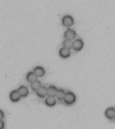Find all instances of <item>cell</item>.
<instances>
[{
  "mask_svg": "<svg viewBox=\"0 0 115 129\" xmlns=\"http://www.w3.org/2000/svg\"><path fill=\"white\" fill-rule=\"evenodd\" d=\"M63 101L65 104L69 105V106L73 104L76 101V95H75L74 93L71 92V91H68V92L65 93Z\"/></svg>",
  "mask_w": 115,
  "mask_h": 129,
  "instance_id": "cell-1",
  "label": "cell"
},
{
  "mask_svg": "<svg viewBox=\"0 0 115 129\" xmlns=\"http://www.w3.org/2000/svg\"><path fill=\"white\" fill-rule=\"evenodd\" d=\"M61 22H62L63 26L67 27V28H69L74 24V20L72 18V16H69V15H65L62 18Z\"/></svg>",
  "mask_w": 115,
  "mask_h": 129,
  "instance_id": "cell-2",
  "label": "cell"
},
{
  "mask_svg": "<svg viewBox=\"0 0 115 129\" xmlns=\"http://www.w3.org/2000/svg\"><path fill=\"white\" fill-rule=\"evenodd\" d=\"M105 116L107 118L110 120H115V109L113 107L110 108H108L105 110L104 112Z\"/></svg>",
  "mask_w": 115,
  "mask_h": 129,
  "instance_id": "cell-3",
  "label": "cell"
},
{
  "mask_svg": "<svg viewBox=\"0 0 115 129\" xmlns=\"http://www.w3.org/2000/svg\"><path fill=\"white\" fill-rule=\"evenodd\" d=\"M83 45H84V44H83V40L78 38V39H76L73 42L72 48L75 51H80L83 47Z\"/></svg>",
  "mask_w": 115,
  "mask_h": 129,
  "instance_id": "cell-4",
  "label": "cell"
},
{
  "mask_svg": "<svg viewBox=\"0 0 115 129\" xmlns=\"http://www.w3.org/2000/svg\"><path fill=\"white\" fill-rule=\"evenodd\" d=\"M76 36V32L75 31L72 29L69 28L64 33V38L65 39H68V40H73Z\"/></svg>",
  "mask_w": 115,
  "mask_h": 129,
  "instance_id": "cell-5",
  "label": "cell"
},
{
  "mask_svg": "<svg viewBox=\"0 0 115 129\" xmlns=\"http://www.w3.org/2000/svg\"><path fill=\"white\" fill-rule=\"evenodd\" d=\"M21 96L19 94L18 90H13L10 93V99L12 102H18L20 101Z\"/></svg>",
  "mask_w": 115,
  "mask_h": 129,
  "instance_id": "cell-6",
  "label": "cell"
},
{
  "mask_svg": "<svg viewBox=\"0 0 115 129\" xmlns=\"http://www.w3.org/2000/svg\"><path fill=\"white\" fill-rule=\"evenodd\" d=\"M36 95L39 98H43L47 96V91H46V87L45 86H40L39 88L36 91Z\"/></svg>",
  "mask_w": 115,
  "mask_h": 129,
  "instance_id": "cell-7",
  "label": "cell"
},
{
  "mask_svg": "<svg viewBox=\"0 0 115 129\" xmlns=\"http://www.w3.org/2000/svg\"><path fill=\"white\" fill-rule=\"evenodd\" d=\"M33 72L34 73V74L36 75V76L37 77H42L45 75V70L42 67L38 66L36 67L33 70Z\"/></svg>",
  "mask_w": 115,
  "mask_h": 129,
  "instance_id": "cell-8",
  "label": "cell"
},
{
  "mask_svg": "<svg viewBox=\"0 0 115 129\" xmlns=\"http://www.w3.org/2000/svg\"><path fill=\"white\" fill-rule=\"evenodd\" d=\"M17 90H18L19 94L20 95L21 98H26L29 94V91H28V87L24 86V85H21L20 87H18Z\"/></svg>",
  "mask_w": 115,
  "mask_h": 129,
  "instance_id": "cell-9",
  "label": "cell"
},
{
  "mask_svg": "<svg viewBox=\"0 0 115 129\" xmlns=\"http://www.w3.org/2000/svg\"><path fill=\"white\" fill-rule=\"evenodd\" d=\"M59 56L63 58H68L69 56L71 55V51L70 49H68V48H65L64 47H62L59 50Z\"/></svg>",
  "mask_w": 115,
  "mask_h": 129,
  "instance_id": "cell-10",
  "label": "cell"
},
{
  "mask_svg": "<svg viewBox=\"0 0 115 129\" xmlns=\"http://www.w3.org/2000/svg\"><path fill=\"white\" fill-rule=\"evenodd\" d=\"M45 104L48 107H53L55 106L56 104V98L52 96H47L46 99H45Z\"/></svg>",
  "mask_w": 115,
  "mask_h": 129,
  "instance_id": "cell-11",
  "label": "cell"
},
{
  "mask_svg": "<svg viewBox=\"0 0 115 129\" xmlns=\"http://www.w3.org/2000/svg\"><path fill=\"white\" fill-rule=\"evenodd\" d=\"M58 89L56 88V87L54 85H50L46 88V91H47V96H52L55 97L56 93L57 92Z\"/></svg>",
  "mask_w": 115,
  "mask_h": 129,
  "instance_id": "cell-12",
  "label": "cell"
},
{
  "mask_svg": "<svg viewBox=\"0 0 115 129\" xmlns=\"http://www.w3.org/2000/svg\"><path fill=\"white\" fill-rule=\"evenodd\" d=\"M40 86H41V83L38 79L30 83V87L32 89V90L34 91H36Z\"/></svg>",
  "mask_w": 115,
  "mask_h": 129,
  "instance_id": "cell-13",
  "label": "cell"
},
{
  "mask_svg": "<svg viewBox=\"0 0 115 129\" xmlns=\"http://www.w3.org/2000/svg\"><path fill=\"white\" fill-rule=\"evenodd\" d=\"M65 95V91L63 89H59L58 90H57V92H56L55 97H56L58 100L63 101V98H64Z\"/></svg>",
  "mask_w": 115,
  "mask_h": 129,
  "instance_id": "cell-14",
  "label": "cell"
},
{
  "mask_svg": "<svg viewBox=\"0 0 115 129\" xmlns=\"http://www.w3.org/2000/svg\"><path fill=\"white\" fill-rule=\"evenodd\" d=\"M37 78H38V77L36 76V75L34 74V73L33 72V71H30V72L28 73V74H27V75H26V80L30 83L36 80Z\"/></svg>",
  "mask_w": 115,
  "mask_h": 129,
  "instance_id": "cell-15",
  "label": "cell"
},
{
  "mask_svg": "<svg viewBox=\"0 0 115 129\" xmlns=\"http://www.w3.org/2000/svg\"><path fill=\"white\" fill-rule=\"evenodd\" d=\"M73 42L71 40H68V39H65V40L63 42V47L65 48L71 49L72 48Z\"/></svg>",
  "mask_w": 115,
  "mask_h": 129,
  "instance_id": "cell-16",
  "label": "cell"
},
{
  "mask_svg": "<svg viewBox=\"0 0 115 129\" xmlns=\"http://www.w3.org/2000/svg\"><path fill=\"white\" fill-rule=\"evenodd\" d=\"M5 127V123L3 120H0V129H4Z\"/></svg>",
  "mask_w": 115,
  "mask_h": 129,
  "instance_id": "cell-17",
  "label": "cell"
},
{
  "mask_svg": "<svg viewBox=\"0 0 115 129\" xmlns=\"http://www.w3.org/2000/svg\"><path fill=\"white\" fill-rule=\"evenodd\" d=\"M4 118V112L0 110V120H3Z\"/></svg>",
  "mask_w": 115,
  "mask_h": 129,
  "instance_id": "cell-18",
  "label": "cell"
}]
</instances>
